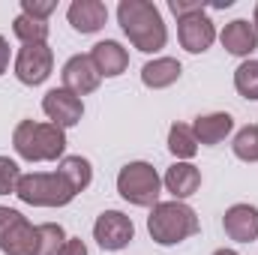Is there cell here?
<instances>
[{"mask_svg": "<svg viewBox=\"0 0 258 255\" xmlns=\"http://www.w3.org/2000/svg\"><path fill=\"white\" fill-rule=\"evenodd\" d=\"M66 243V231L57 222L30 225L12 207H0V252L3 255H57Z\"/></svg>", "mask_w": 258, "mask_h": 255, "instance_id": "6da1fadb", "label": "cell"}, {"mask_svg": "<svg viewBox=\"0 0 258 255\" xmlns=\"http://www.w3.org/2000/svg\"><path fill=\"white\" fill-rule=\"evenodd\" d=\"M117 21H120L123 33L129 36V42L144 54H156L168 42L165 21L150 0H120Z\"/></svg>", "mask_w": 258, "mask_h": 255, "instance_id": "7a4b0ae2", "label": "cell"}, {"mask_svg": "<svg viewBox=\"0 0 258 255\" xmlns=\"http://www.w3.org/2000/svg\"><path fill=\"white\" fill-rule=\"evenodd\" d=\"M12 147L27 162H54V159H63L66 132L54 123L21 120L12 132Z\"/></svg>", "mask_w": 258, "mask_h": 255, "instance_id": "3957f363", "label": "cell"}, {"mask_svg": "<svg viewBox=\"0 0 258 255\" xmlns=\"http://www.w3.org/2000/svg\"><path fill=\"white\" fill-rule=\"evenodd\" d=\"M198 216L189 204L183 201H159L156 207H150L147 216V231L159 246H174L183 243L198 234Z\"/></svg>", "mask_w": 258, "mask_h": 255, "instance_id": "277c9868", "label": "cell"}, {"mask_svg": "<svg viewBox=\"0 0 258 255\" xmlns=\"http://www.w3.org/2000/svg\"><path fill=\"white\" fill-rule=\"evenodd\" d=\"M15 195L33 207H66L78 192L69 186V180L60 171H33L21 174Z\"/></svg>", "mask_w": 258, "mask_h": 255, "instance_id": "5b68a950", "label": "cell"}, {"mask_svg": "<svg viewBox=\"0 0 258 255\" xmlns=\"http://www.w3.org/2000/svg\"><path fill=\"white\" fill-rule=\"evenodd\" d=\"M117 192L123 201L135 207H156L162 192V177L150 162H129L117 174Z\"/></svg>", "mask_w": 258, "mask_h": 255, "instance_id": "8992f818", "label": "cell"}, {"mask_svg": "<svg viewBox=\"0 0 258 255\" xmlns=\"http://www.w3.org/2000/svg\"><path fill=\"white\" fill-rule=\"evenodd\" d=\"M135 237V225L126 213L120 210H105L99 213V219L93 222V240L105 249V252H120L126 249Z\"/></svg>", "mask_w": 258, "mask_h": 255, "instance_id": "52a82bcc", "label": "cell"}, {"mask_svg": "<svg viewBox=\"0 0 258 255\" xmlns=\"http://www.w3.org/2000/svg\"><path fill=\"white\" fill-rule=\"evenodd\" d=\"M54 69V51L48 48V42L39 45H21L18 57H15V78L27 87L42 84Z\"/></svg>", "mask_w": 258, "mask_h": 255, "instance_id": "ba28073f", "label": "cell"}, {"mask_svg": "<svg viewBox=\"0 0 258 255\" xmlns=\"http://www.w3.org/2000/svg\"><path fill=\"white\" fill-rule=\"evenodd\" d=\"M42 111L48 114V120H51L54 126L69 129V126H75V123H81L84 102H81L75 93H69L66 87H54V90L45 93V99H42Z\"/></svg>", "mask_w": 258, "mask_h": 255, "instance_id": "9c48e42d", "label": "cell"}, {"mask_svg": "<svg viewBox=\"0 0 258 255\" xmlns=\"http://www.w3.org/2000/svg\"><path fill=\"white\" fill-rule=\"evenodd\" d=\"M177 39L180 45L189 51V54H204L213 39H216V27L210 21L207 12H195V15H186L177 21Z\"/></svg>", "mask_w": 258, "mask_h": 255, "instance_id": "30bf717a", "label": "cell"}, {"mask_svg": "<svg viewBox=\"0 0 258 255\" xmlns=\"http://www.w3.org/2000/svg\"><path fill=\"white\" fill-rule=\"evenodd\" d=\"M60 78H63V87L69 93H75L78 99L87 96V93H93V90L99 87V81H102V75L96 72V66L90 60V54H75V57H69L63 63Z\"/></svg>", "mask_w": 258, "mask_h": 255, "instance_id": "8fae6325", "label": "cell"}, {"mask_svg": "<svg viewBox=\"0 0 258 255\" xmlns=\"http://www.w3.org/2000/svg\"><path fill=\"white\" fill-rule=\"evenodd\" d=\"M222 228L237 243L258 240V207H252V204H231L225 210V216H222Z\"/></svg>", "mask_w": 258, "mask_h": 255, "instance_id": "7c38bea8", "label": "cell"}, {"mask_svg": "<svg viewBox=\"0 0 258 255\" xmlns=\"http://www.w3.org/2000/svg\"><path fill=\"white\" fill-rule=\"evenodd\" d=\"M66 18H69L72 30H78V33H96V30L105 27L108 9H105L102 0H72Z\"/></svg>", "mask_w": 258, "mask_h": 255, "instance_id": "4fadbf2b", "label": "cell"}, {"mask_svg": "<svg viewBox=\"0 0 258 255\" xmlns=\"http://www.w3.org/2000/svg\"><path fill=\"white\" fill-rule=\"evenodd\" d=\"M219 39H222V48L228 54H234V57H249L258 48V30L255 24L246 21V18H234L231 24H225Z\"/></svg>", "mask_w": 258, "mask_h": 255, "instance_id": "5bb4252c", "label": "cell"}, {"mask_svg": "<svg viewBox=\"0 0 258 255\" xmlns=\"http://www.w3.org/2000/svg\"><path fill=\"white\" fill-rule=\"evenodd\" d=\"M90 60H93L96 72H99L102 78H117V75H123V72H126L129 51L120 45V42H114V39H102V42H96V45H93Z\"/></svg>", "mask_w": 258, "mask_h": 255, "instance_id": "9a60e30c", "label": "cell"}, {"mask_svg": "<svg viewBox=\"0 0 258 255\" xmlns=\"http://www.w3.org/2000/svg\"><path fill=\"white\" fill-rule=\"evenodd\" d=\"M162 186L174 195V201H183V198H189V195L198 192V186H201V171L195 168L192 162H174L165 171Z\"/></svg>", "mask_w": 258, "mask_h": 255, "instance_id": "2e32d148", "label": "cell"}, {"mask_svg": "<svg viewBox=\"0 0 258 255\" xmlns=\"http://www.w3.org/2000/svg\"><path fill=\"white\" fill-rule=\"evenodd\" d=\"M234 129V117L225 114V111H213V114H201L192 123V132L198 138V144L204 147H213L219 141H225V135Z\"/></svg>", "mask_w": 258, "mask_h": 255, "instance_id": "e0dca14e", "label": "cell"}, {"mask_svg": "<svg viewBox=\"0 0 258 255\" xmlns=\"http://www.w3.org/2000/svg\"><path fill=\"white\" fill-rule=\"evenodd\" d=\"M180 72H183V66L177 63L174 57H153L150 63H144V69H141V81L150 90H162V87H171L180 78Z\"/></svg>", "mask_w": 258, "mask_h": 255, "instance_id": "ac0fdd59", "label": "cell"}, {"mask_svg": "<svg viewBox=\"0 0 258 255\" xmlns=\"http://www.w3.org/2000/svg\"><path fill=\"white\" fill-rule=\"evenodd\" d=\"M57 171L69 180V186L75 192H84L90 186V180H93V165L84 156H63L60 165H57Z\"/></svg>", "mask_w": 258, "mask_h": 255, "instance_id": "d6986e66", "label": "cell"}, {"mask_svg": "<svg viewBox=\"0 0 258 255\" xmlns=\"http://www.w3.org/2000/svg\"><path fill=\"white\" fill-rule=\"evenodd\" d=\"M168 150L177 156V159H192L198 153V138H195L192 126L186 123H174L168 129Z\"/></svg>", "mask_w": 258, "mask_h": 255, "instance_id": "ffe728a7", "label": "cell"}, {"mask_svg": "<svg viewBox=\"0 0 258 255\" xmlns=\"http://www.w3.org/2000/svg\"><path fill=\"white\" fill-rule=\"evenodd\" d=\"M12 33L24 42V45H39L48 39V21H36V18H27V15H18L12 21Z\"/></svg>", "mask_w": 258, "mask_h": 255, "instance_id": "44dd1931", "label": "cell"}, {"mask_svg": "<svg viewBox=\"0 0 258 255\" xmlns=\"http://www.w3.org/2000/svg\"><path fill=\"white\" fill-rule=\"evenodd\" d=\"M234 87L243 99H258V60H243L234 69Z\"/></svg>", "mask_w": 258, "mask_h": 255, "instance_id": "7402d4cb", "label": "cell"}, {"mask_svg": "<svg viewBox=\"0 0 258 255\" xmlns=\"http://www.w3.org/2000/svg\"><path fill=\"white\" fill-rule=\"evenodd\" d=\"M234 156L243 159V162H258V126L249 123L234 135Z\"/></svg>", "mask_w": 258, "mask_h": 255, "instance_id": "603a6c76", "label": "cell"}, {"mask_svg": "<svg viewBox=\"0 0 258 255\" xmlns=\"http://www.w3.org/2000/svg\"><path fill=\"white\" fill-rule=\"evenodd\" d=\"M18 180H21V168L15 165V159L0 156V195L15 192L18 189Z\"/></svg>", "mask_w": 258, "mask_h": 255, "instance_id": "cb8c5ba5", "label": "cell"}, {"mask_svg": "<svg viewBox=\"0 0 258 255\" xmlns=\"http://www.w3.org/2000/svg\"><path fill=\"white\" fill-rule=\"evenodd\" d=\"M57 9L54 0H21V15L36 18V21H48V15Z\"/></svg>", "mask_w": 258, "mask_h": 255, "instance_id": "d4e9b609", "label": "cell"}, {"mask_svg": "<svg viewBox=\"0 0 258 255\" xmlns=\"http://www.w3.org/2000/svg\"><path fill=\"white\" fill-rule=\"evenodd\" d=\"M168 9L177 15V21L180 18H186V15H195V12H204V3L201 0H168Z\"/></svg>", "mask_w": 258, "mask_h": 255, "instance_id": "484cf974", "label": "cell"}, {"mask_svg": "<svg viewBox=\"0 0 258 255\" xmlns=\"http://www.w3.org/2000/svg\"><path fill=\"white\" fill-rule=\"evenodd\" d=\"M57 255H87V246H84L81 237H66L63 249H60Z\"/></svg>", "mask_w": 258, "mask_h": 255, "instance_id": "4316f807", "label": "cell"}, {"mask_svg": "<svg viewBox=\"0 0 258 255\" xmlns=\"http://www.w3.org/2000/svg\"><path fill=\"white\" fill-rule=\"evenodd\" d=\"M6 66H9V42L0 36V75L6 72Z\"/></svg>", "mask_w": 258, "mask_h": 255, "instance_id": "83f0119b", "label": "cell"}, {"mask_svg": "<svg viewBox=\"0 0 258 255\" xmlns=\"http://www.w3.org/2000/svg\"><path fill=\"white\" fill-rule=\"evenodd\" d=\"M213 255H237V252H234V249H216Z\"/></svg>", "mask_w": 258, "mask_h": 255, "instance_id": "f1b7e54d", "label": "cell"}, {"mask_svg": "<svg viewBox=\"0 0 258 255\" xmlns=\"http://www.w3.org/2000/svg\"><path fill=\"white\" fill-rule=\"evenodd\" d=\"M252 24H255V30H258V3H255V15H252Z\"/></svg>", "mask_w": 258, "mask_h": 255, "instance_id": "f546056e", "label": "cell"}]
</instances>
